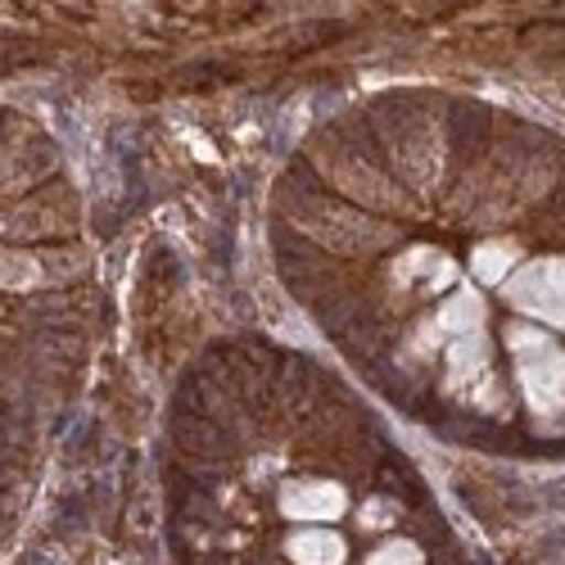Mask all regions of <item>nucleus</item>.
Masks as SVG:
<instances>
[{"label":"nucleus","mask_w":565,"mask_h":565,"mask_svg":"<svg viewBox=\"0 0 565 565\" xmlns=\"http://www.w3.org/2000/svg\"><path fill=\"white\" fill-rule=\"evenodd\" d=\"M511 114L398 105L321 131L280 185L290 290L390 403L466 444H565V150ZM539 140V136H534Z\"/></svg>","instance_id":"1"}]
</instances>
